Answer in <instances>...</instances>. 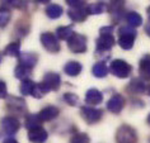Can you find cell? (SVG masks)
<instances>
[{
    "label": "cell",
    "mask_w": 150,
    "mask_h": 143,
    "mask_svg": "<svg viewBox=\"0 0 150 143\" xmlns=\"http://www.w3.org/2000/svg\"><path fill=\"white\" fill-rule=\"evenodd\" d=\"M136 38V31L130 25H122L118 29V46L122 50H131L134 47V42Z\"/></svg>",
    "instance_id": "6da1fadb"
},
{
    "label": "cell",
    "mask_w": 150,
    "mask_h": 143,
    "mask_svg": "<svg viewBox=\"0 0 150 143\" xmlns=\"http://www.w3.org/2000/svg\"><path fill=\"white\" fill-rule=\"evenodd\" d=\"M116 142L117 143H136L137 134L132 127L122 124L116 132Z\"/></svg>",
    "instance_id": "7a4b0ae2"
},
{
    "label": "cell",
    "mask_w": 150,
    "mask_h": 143,
    "mask_svg": "<svg viewBox=\"0 0 150 143\" xmlns=\"http://www.w3.org/2000/svg\"><path fill=\"white\" fill-rule=\"evenodd\" d=\"M110 71L116 77L126 79L130 76L131 71H132V67H131L130 63H127L126 61H123V60H115L110 65Z\"/></svg>",
    "instance_id": "3957f363"
},
{
    "label": "cell",
    "mask_w": 150,
    "mask_h": 143,
    "mask_svg": "<svg viewBox=\"0 0 150 143\" xmlns=\"http://www.w3.org/2000/svg\"><path fill=\"white\" fill-rule=\"evenodd\" d=\"M67 47L74 53H84L87 52V37L80 33H74L67 41Z\"/></svg>",
    "instance_id": "277c9868"
},
{
    "label": "cell",
    "mask_w": 150,
    "mask_h": 143,
    "mask_svg": "<svg viewBox=\"0 0 150 143\" xmlns=\"http://www.w3.org/2000/svg\"><path fill=\"white\" fill-rule=\"evenodd\" d=\"M6 109H8L9 113L12 114H17L21 116H27V105H25V101L21 97H16V96H10L8 100H6Z\"/></svg>",
    "instance_id": "5b68a950"
},
{
    "label": "cell",
    "mask_w": 150,
    "mask_h": 143,
    "mask_svg": "<svg viewBox=\"0 0 150 143\" xmlns=\"http://www.w3.org/2000/svg\"><path fill=\"white\" fill-rule=\"evenodd\" d=\"M41 39V44L42 47L45 48L46 51L51 52V53H57L60 51V43H59V39L55 34H52L50 32H46V33H42L40 37Z\"/></svg>",
    "instance_id": "8992f818"
},
{
    "label": "cell",
    "mask_w": 150,
    "mask_h": 143,
    "mask_svg": "<svg viewBox=\"0 0 150 143\" xmlns=\"http://www.w3.org/2000/svg\"><path fill=\"white\" fill-rule=\"evenodd\" d=\"M80 115L88 124H96L99 122L103 116V110L93 107H81L80 108Z\"/></svg>",
    "instance_id": "52a82bcc"
},
{
    "label": "cell",
    "mask_w": 150,
    "mask_h": 143,
    "mask_svg": "<svg viewBox=\"0 0 150 143\" xmlns=\"http://www.w3.org/2000/svg\"><path fill=\"white\" fill-rule=\"evenodd\" d=\"M126 90L132 95H142V94L150 93V86L146 84L144 79H132L130 81V84L127 85Z\"/></svg>",
    "instance_id": "ba28073f"
},
{
    "label": "cell",
    "mask_w": 150,
    "mask_h": 143,
    "mask_svg": "<svg viewBox=\"0 0 150 143\" xmlns=\"http://www.w3.org/2000/svg\"><path fill=\"white\" fill-rule=\"evenodd\" d=\"M21 128V123L19 120L14 116H5V118L1 119V132L4 135H10L16 134Z\"/></svg>",
    "instance_id": "9c48e42d"
},
{
    "label": "cell",
    "mask_w": 150,
    "mask_h": 143,
    "mask_svg": "<svg viewBox=\"0 0 150 143\" xmlns=\"http://www.w3.org/2000/svg\"><path fill=\"white\" fill-rule=\"evenodd\" d=\"M126 105V99L125 96L121 94H113L110 100L107 101V110L113 113V114H120L122 111V109Z\"/></svg>",
    "instance_id": "30bf717a"
},
{
    "label": "cell",
    "mask_w": 150,
    "mask_h": 143,
    "mask_svg": "<svg viewBox=\"0 0 150 143\" xmlns=\"http://www.w3.org/2000/svg\"><path fill=\"white\" fill-rule=\"evenodd\" d=\"M115 44H116V39H115L113 34H99V37L96 41L97 53L110 51Z\"/></svg>",
    "instance_id": "8fae6325"
},
{
    "label": "cell",
    "mask_w": 150,
    "mask_h": 143,
    "mask_svg": "<svg viewBox=\"0 0 150 143\" xmlns=\"http://www.w3.org/2000/svg\"><path fill=\"white\" fill-rule=\"evenodd\" d=\"M42 82H45V85L50 90L56 91V90L60 89V85H61V77L56 72H47V74H45Z\"/></svg>",
    "instance_id": "7c38bea8"
},
{
    "label": "cell",
    "mask_w": 150,
    "mask_h": 143,
    "mask_svg": "<svg viewBox=\"0 0 150 143\" xmlns=\"http://www.w3.org/2000/svg\"><path fill=\"white\" fill-rule=\"evenodd\" d=\"M47 137H48L47 132L42 127L28 130V139H29V142H32V143H45L47 141Z\"/></svg>",
    "instance_id": "4fadbf2b"
},
{
    "label": "cell",
    "mask_w": 150,
    "mask_h": 143,
    "mask_svg": "<svg viewBox=\"0 0 150 143\" xmlns=\"http://www.w3.org/2000/svg\"><path fill=\"white\" fill-rule=\"evenodd\" d=\"M103 101V94L98 89L92 88L85 93V103L88 105H98Z\"/></svg>",
    "instance_id": "5bb4252c"
},
{
    "label": "cell",
    "mask_w": 150,
    "mask_h": 143,
    "mask_svg": "<svg viewBox=\"0 0 150 143\" xmlns=\"http://www.w3.org/2000/svg\"><path fill=\"white\" fill-rule=\"evenodd\" d=\"M139 74L145 81H150V55H145L139 63Z\"/></svg>",
    "instance_id": "9a60e30c"
},
{
    "label": "cell",
    "mask_w": 150,
    "mask_h": 143,
    "mask_svg": "<svg viewBox=\"0 0 150 143\" xmlns=\"http://www.w3.org/2000/svg\"><path fill=\"white\" fill-rule=\"evenodd\" d=\"M67 15L73 22H76V23H80V22H84L88 18V10L85 8H70L67 10Z\"/></svg>",
    "instance_id": "2e32d148"
},
{
    "label": "cell",
    "mask_w": 150,
    "mask_h": 143,
    "mask_svg": "<svg viewBox=\"0 0 150 143\" xmlns=\"http://www.w3.org/2000/svg\"><path fill=\"white\" fill-rule=\"evenodd\" d=\"M59 113H60L59 108L54 107V105H48V107L43 108L42 110L38 113V115H40V118L42 119V122H50V120L57 118Z\"/></svg>",
    "instance_id": "e0dca14e"
},
{
    "label": "cell",
    "mask_w": 150,
    "mask_h": 143,
    "mask_svg": "<svg viewBox=\"0 0 150 143\" xmlns=\"http://www.w3.org/2000/svg\"><path fill=\"white\" fill-rule=\"evenodd\" d=\"M19 62L21 65H23L25 67H28V69H33L36 65H37V61H38V57H37V55L35 53H31V52H23L21 56H19Z\"/></svg>",
    "instance_id": "ac0fdd59"
},
{
    "label": "cell",
    "mask_w": 150,
    "mask_h": 143,
    "mask_svg": "<svg viewBox=\"0 0 150 143\" xmlns=\"http://www.w3.org/2000/svg\"><path fill=\"white\" fill-rule=\"evenodd\" d=\"M81 70H83V67L76 61H69L64 66V72H65L67 76H71V77L78 76V75L81 72Z\"/></svg>",
    "instance_id": "d6986e66"
},
{
    "label": "cell",
    "mask_w": 150,
    "mask_h": 143,
    "mask_svg": "<svg viewBox=\"0 0 150 143\" xmlns=\"http://www.w3.org/2000/svg\"><path fill=\"white\" fill-rule=\"evenodd\" d=\"M42 119L40 118L38 114H29L25 116V120H24V127L27 128L28 130H32L35 128H38V127H42Z\"/></svg>",
    "instance_id": "ffe728a7"
},
{
    "label": "cell",
    "mask_w": 150,
    "mask_h": 143,
    "mask_svg": "<svg viewBox=\"0 0 150 143\" xmlns=\"http://www.w3.org/2000/svg\"><path fill=\"white\" fill-rule=\"evenodd\" d=\"M45 13H46V15L50 18V19H59L64 14V9H62V6L59 4H50L45 9Z\"/></svg>",
    "instance_id": "44dd1931"
},
{
    "label": "cell",
    "mask_w": 150,
    "mask_h": 143,
    "mask_svg": "<svg viewBox=\"0 0 150 143\" xmlns=\"http://www.w3.org/2000/svg\"><path fill=\"white\" fill-rule=\"evenodd\" d=\"M108 9L110 8L107 6V4H104V3H102V1L93 3V4H89L87 6L88 14H91V15H99V14H103Z\"/></svg>",
    "instance_id": "7402d4cb"
},
{
    "label": "cell",
    "mask_w": 150,
    "mask_h": 143,
    "mask_svg": "<svg viewBox=\"0 0 150 143\" xmlns=\"http://www.w3.org/2000/svg\"><path fill=\"white\" fill-rule=\"evenodd\" d=\"M3 55L9 56V57H17L19 58L21 53V43L19 42H12L5 47V50L3 51Z\"/></svg>",
    "instance_id": "603a6c76"
},
{
    "label": "cell",
    "mask_w": 150,
    "mask_h": 143,
    "mask_svg": "<svg viewBox=\"0 0 150 143\" xmlns=\"http://www.w3.org/2000/svg\"><path fill=\"white\" fill-rule=\"evenodd\" d=\"M74 31H73V25H65V27H59L56 29V37L59 39H62V41H69L70 37L74 34Z\"/></svg>",
    "instance_id": "cb8c5ba5"
},
{
    "label": "cell",
    "mask_w": 150,
    "mask_h": 143,
    "mask_svg": "<svg viewBox=\"0 0 150 143\" xmlns=\"http://www.w3.org/2000/svg\"><path fill=\"white\" fill-rule=\"evenodd\" d=\"M92 72H93V75H94L96 77L103 79V77H106L108 75V69H107V66H106V63L104 62H97L92 67Z\"/></svg>",
    "instance_id": "d4e9b609"
},
{
    "label": "cell",
    "mask_w": 150,
    "mask_h": 143,
    "mask_svg": "<svg viewBox=\"0 0 150 143\" xmlns=\"http://www.w3.org/2000/svg\"><path fill=\"white\" fill-rule=\"evenodd\" d=\"M126 20L127 23H129L130 27L132 28H136V27H140V25L142 24V18L139 13L136 12H130L126 14Z\"/></svg>",
    "instance_id": "484cf974"
},
{
    "label": "cell",
    "mask_w": 150,
    "mask_h": 143,
    "mask_svg": "<svg viewBox=\"0 0 150 143\" xmlns=\"http://www.w3.org/2000/svg\"><path fill=\"white\" fill-rule=\"evenodd\" d=\"M35 86H36L35 82H33L32 80H29V79H27V80L22 81V84L19 86V91H21L22 95H24V96L32 95L33 90H35Z\"/></svg>",
    "instance_id": "4316f807"
},
{
    "label": "cell",
    "mask_w": 150,
    "mask_h": 143,
    "mask_svg": "<svg viewBox=\"0 0 150 143\" xmlns=\"http://www.w3.org/2000/svg\"><path fill=\"white\" fill-rule=\"evenodd\" d=\"M31 71H32L31 69L21 65V63H18L16 70H14V76L17 79H19V80H27V77L31 75Z\"/></svg>",
    "instance_id": "83f0119b"
},
{
    "label": "cell",
    "mask_w": 150,
    "mask_h": 143,
    "mask_svg": "<svg viewBox=\"0 0 150 143\" xmlns=\"http://www.w3.org/2000/svg\"><path fill=\"white\" fill-rule=\"evenodd\" d=\"M1 4L5 9H23L25 3L24 0H1Z\"/></svg>",
    "instance_id": "f1b7e54d"
},
{
    "label": "cell",
    "mask_w": 150,
    "mask_h": 143,
    "mask_svg": "<svg viewBox=\"0 0 150 143\" xmlns=\"http://www.w3.org/2000/svg\"><path fill=\"white\" fill-rule=\"evenodd\" d=\"M48 91H51V90L45 85V82H38V84H36V86H35L32 96L36 97V99H41V97H43Z\"/></svg>",
    "instance_id": "f546056e"
},
{
    "label": "cell",
    "mask_w": 150,
    "mask_h": 143,
    "mask_svg": "<svg viewBox=\"0 0 150 143\" xmlns=\"http://www.w3.org/2000/svg\"><path fill=\"white\" fill-rule=\"evenodd\" d=\"M123 1H125V0H111L110 12L112 14H120L123 9Z\"/></svg>",
    "instance_id": "4dcf8cb0"
},
{
    "label": "cell",
    "mask_w": 150,
    "mask_h": 143,
    "mask_svg": "<svg viewBox=\"0 0 150 143\" xmlns=\"http://www.w3.org/2000/svg\"><path fill=\"white\" fill-rule=\"evenodd\" d=\"M70 143H91V138L87 133H75L71 137Z\"/></svg>",
    "instance_id": "1f68e13d"
},
{
    "label": "cell",
    "mask_w": 150,
    "mask_h": 143,
    "mask_svg": "<svg viewBox=\"0 0 150 143\" xmlns=\"http://www.w3.org/2000/svg\"><path fill=\"white\" fill-rule=\"evenodd\" d=\"M10 17H12V14H10L9 9L1 8V10H0V24H1V28L6 27V24L10 20Z\"/></svg>",
    "instance_id": "d6a6232c"
},
{
    "label": "cell",
    "mask_w": 150,
    "mask_h": 143,
    "mask_svg": "<svg viewBox=\"0 0 150 143\" xmlns=\"http://www.w3.org/2000/svg\"><path fill=\"white\" fill-rule=\"evenodd\" d=\"M62 99L65 100L66 103L70 105V107H75V105L78 104V101H79V97H78V95L71 94V93H65L62 95Z\"/></svg>",
    "instance_id": "836d02e7"
},
{
    "label": "cell",
    "mask_w": 150,
    "mask_h": 143,
    "mask_svg": "<svg viewBox=\"0 0 150 143\" xmlns=\"http://www.w3.org/2000/svg\"><path fill=\"white\" fill-rule=\"evenodd\" d=\"M66 4L70 6V8H84V4H85V0H65Z\"/></svg>",
    "instance_id": "e575fe53"
},
{
    "label": "cell",
    "mask_w": 150,
    "mask_h": 143,
    "mask_svg": "<svg viewBox=\"0 0 150 143\" xmlns=\"http://www.w3.org/2000/svg\"><path fill=\"white\" fill-rule=\"evenodd\" d=\"M0 96H1V99H5L6 96H8V90H6V84L4 81L0 82Z\"/></svg>",
    "instance_id": "d590c367"
},
{
    "label": "cell",
    "mask_w": 150,
    "mask_h": 143,
    "mask_svg": "<svg viewBox=\"0 0 150 143\" xmlns=\"http://www.w3.org/2000/svg\"><path fill=\"white\" fill-rule=\"evenodd\" d=\"M113 33V27L112 25H106L99 29V34H112Z\"/></svg>",
    "instance_id": "8d00e7d4"
},
{
    "label": "cell",
    "mask_w": 150,
    "mask_h": 143,
    "mask_svg": "<svg viewBox=\"0 0 150 143\" xmlns=\"http://www.w3.org/2000/svg\"><path fill=\"white\" fill-rule=\"evenodd\" d=\"M145 32H146V34L150 37V23H148L145 25Z\"/></svg>",
    "instance_id": "74e56055"
},
{
    "label": "cell",
    "mask_w": 150,
    "mask_h": 143,
    "mask_svg": "<svg viewBox=\"0 0 150 143\" xmlns=\"http://www.w3.org/2000/svg\"><path fill=\"white\" fill-rule=\"evenodd\" d=\"M3 143H18V142L16 141V139H13V138H8V139H5Z\"/></svg>",
    "instance_id": "f35d334b"
},
{
    "label": "cell",
    "mask_w": 150,
    "mask_h": 143,
    "mask_svg": "<svg viewBox=\"0 0 150 143\" xmlns=\"http://www.w3.org/2000/svg\"><path fill=\"white\" fill-rule=\"evenodd\" d=\"M38 4H47V3H50L51 0H36Z\"/></svg>",
    "instance_id": "ab89813d"
},
{
    "label": "cell",
    "mask_w": 150,
    "mask_h": 143,
    "mask_svg": "<svg viewBox=\"0 0 150 143\" xmlns=\"http://www.w3.org/2000/svg\"><path fill=\"white\" fill-rule=\"evenodd\" d=\"M146 13H148V18H149V20H150V6L146 9Z\"/></svg>",
    "instance_id": "60d3db41"
},
{
    "label": "cell",
    "mask_w": 150,
    "mask_h": 143,
    "mask_svg": "<svg viewBox=\"0 0 150 143\" xmlns=\"http://www.w3.org/2000/svg\"><path fill=\"white\" fill-rule=\"evenodd\" d=\"M148 124L150 125V114H149V116H148Z\"/></svg>",
    "instance_id": "b9f144b4"
},
{
    "label": "cell",
    "mask_w": 150,
    "mask_h": 143,
    "mask_svg": "<svg viewBox=\"0 0 150 143\" xmlns=\"http://www.w3.org/2000/svg\"><path fill=\"white\" fill-rule=\"evenodd\" d=\"M149 143H150V138H149Z\"/></svg>",
    "instance_id": "7bdbcfd3"
},
{
    "label": "cell",
    "mask_w": 150,
    "mask_h": 143,
    "mask_svg": "<svg viewBox=\"0 0 150 143\" xmlns=\"http://www.w3.org/2000/svg\"><path fill=\"white\" fill-rule=\"evenodd\" d=\"M149 95H150V93H149Z\"/></svg>",
    "instance_id": "ee69618b"
}]
</instances>
